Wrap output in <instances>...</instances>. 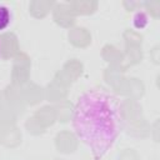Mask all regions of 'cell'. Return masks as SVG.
Instances as JSON below:
<instances>
[{
  "label": "cell",
  "mask_w": 160,
  "mask_h": 160,
  "mask_svg": "<svg viewBox=\"0 0 160 160\" xmlns=\"http://www.w3.org/2000/svg\"><path fill=\"white\" fill-rule=\"evenodd\" d=\"M71 122L80 141L96 159H101L111 150L121 131V102L106 90H86L72 106Z\"/></svg>",
  "instance_id": "1"
},
{
  "label": "cell",
  "mask_w": 160,
  "mask_h": 160,
  "mask_svg": "<svg viewBox=\"0 0 160 160\" xmlns=\"http://www.w3.org/2000/svg\"><path fill=\"white\" fill-rule=\"evenodd\" d=\"M12 20V11L11 9L5 5V4H0V31H4Z\"/></svg>",
  "instance_id": "2"
},
{
  "label": "cell",
  "mask_w": 160,
  "mask_h": 160,
  "mask_svg": "<svg viewBox=\"0 0 160 160\" xmlns=\"http://www.w3.org/2000/svg\"><path fill=\"white\" fill-rule=\"evenodd\" d=\"M132 24L138 29H144V28L148 26L149 19H148V16L144 12H138V14H135V16L132 19Z\"/></svg>",
  "instance_id": "3"
},
{
  "label": "cell",
  "mask_w": 160,
  "mask_h": 160,
  "mask_svg": "<svg viewBox=\"0 0 160 160\" xmlns=\"http://www.w3.org/2000/svg\"><path fill=\"white\" fill-rule=\"evenodd\" d=\"M0 52H1V46H0Z\"/></svg>",
  "instance_id": "4"
}]
</instances>
